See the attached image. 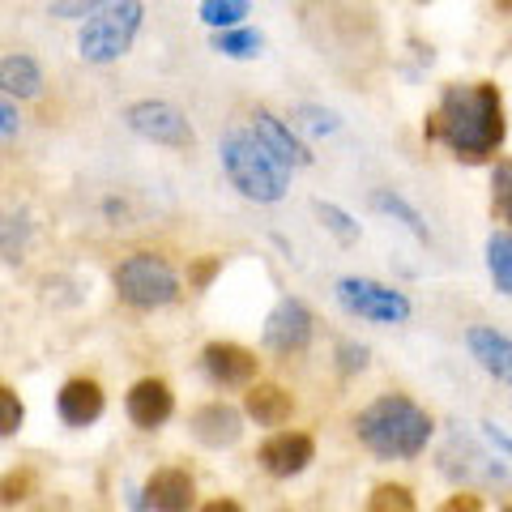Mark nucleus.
I'll return each mask as SVG.
<instances>
[{"label":"nucleus","mask_w":512,"mask_h":512,"mask_svg":"<svg viewBox=\"0 0 512 512\" xmlns=\"http://www.w3.org/2000/svg\"><path fill=\"white\" fill-rule=\"evenodd\" d=\"M146 504L150 512H192L197 504V483H192V474L180 470V466H163L146 478Z\"/></svg>","instance_id":"13"},{"label":"nucleus","mask_w":512,"mask_h":512,"mask_svg":"<svg viewBox=\"0 0 512 512\" xmlns=\"http://www.w3.org/2000/svg\"><path fill=\"white\" fill-rule=\"evenodd\" d=\"M222 171L227 180L244 192L248 201H261V205H274L286 197V184H291V167L265 146L256 133H227L222 137Z\"/></svg>","instance_id":"3"},{"label":"nucleus","mask_w":512,"mask_h":512,"mask_svg":"<svg viewBox=\"0 0 512 512\" xmlns=\"http://www.w3.org/2000/svg\"><path fill=\"white\" fill-rule=\"evenodd\" d=\"M0 128H5V141H13L18 137V107H13V99H5V107H0Z\"/></svg>","instance_id":"34"},{"label":"nucleus","mask_w":512,"mask_h":512,"mask_svg":"<svg viewBox=\"0 0 512 512\" xmlns=\"http://www.w3.org/2000/svg\"><path fill=\"white\" fill-rule=\"evenodd\" d=\"M495 5H500V9H512V0H495Z\"/></svg>","instance_id":"36"},{"label":"nucleus","mask_w":512,"mask_h":512,"mask_svg":"<svg viewBox=\"0 0 512 512\" xmlns=\"http://www.w3.org/2000/svg\"><path fill=\"white\" fill-rule=\"evenodd\" d=\"M504 512H512V504H508V508H504Z\"/></svg>","instance_id":"37"},{"label":"nucleus","mask_w":512,"mask_h":512,"mask_svg":"<svg viewBox=\"0 0 512 512\" xmlns=\"http://www.w3.org/2000/svg\"><path fill=\"white\" fill-rule=\"evenodd\" d=\"M201 367L218 389H252L256 372H261V359L239 342H210L201 350Z\"/></svg>","instance_id":"10"},{"label":"nucleus","mask_w":512,"mask_h":512,"mask_svg":"<svg viewBox=\"0 0 512 512\" xmlns=\"http://www.w3.org/2000/svg\"><path fill=\"white\" fill-rule=\"evenodd\" d=\"M466 346L487 376H495L500 384H512V338H504V333L491 325H470Z\"/></svg>","instance_id":"15"},{"label":"nucleus","mask_w":512,"mask_h":512,"mask_svg":"<svg viewBox=\"0 0 512 512\" xmlns=\"http://www.w3.org/2000/svg\"><path fill=\"white\" fill-rule=\"evenodd\" d=\"M487 269H491V282L504 295H512V231H495L487 239Z\"/></svg>","instance_id":"19"},{"label":"nucleus","mask_w":512,"mask_h":512,"mask_svg":"<svg viewBox=\"0 0 512 512\" xmlns=\"http://www.w3.org/2000/svg\"><path fill=\"white\" fill-rule=\"evenodd\" d=\"M423 133L461 158V163H487L504 146V99L495 82H453L444 86L436 111L427 116Z\"/></svg>","instance_id":"1"},{"label":"nucleus","mask_w":512,"mask_h":512,"mask_svg":"<svg viewBox=\"0 0 512 512\" xmlns=\"http://www.w3.org/2000/svg\"><path fill=\"white\" fill-rule=\"evenodd\" d=\"M436 512H483V495L470 491V487H461V491L448 495V500H444Z\"/></svg>","instance_id":"29"},{"label":"nucleus","mask_w":512,"mask_h":512,"mask_svg":"<svg viewBox=\"0 0 512 512\" xmlns=\"http://www.w3.org/2000/svg\"><path fill=\"white\" fill-rule=\"evenodd\" d=\"M141 18H146V5H141V0H111L103 13H94V18L82 26L77 52H82V60H90V64L120 60L128 47H133Z\"/></svg>","instance_id":"5"},{"label":"nucleus","mask_w":512,"mask_h":512,"mask_svg":"<svg viewBox=\"0 0 512 512\" xmlns=\"http://www.w3.org/2000/svg\"><path fill=\"white\" fill-rule=\"evenodd\" d=\"M316 214L325 218V227H329L333 235H342V239H355V235H359V227H355V222H350V214H346V210H338V205L316 201Z\"/></svg>","instance_id":"26"},{"label":"nucleus","mask_w":512,"mask_h":512,"mask_svg":"<svg viewBox=\"0 0 512 512\" xmlns=\"http://www.w3.org/2000/svg\"><path fill=\"white\" fill-rule=\"evenodd\" d=\"M111 286H116V295L137 312H154V308H167V303L180 299V278H175V269L158 252L124 256L116 265V274H111Z\"/></svg>","instance_id":"4"},{"label":"nucleus","mask_w":512,"mask_h":512,"mask_svg":"<svg viewBox=\"0 0 512 512\" xmlns=\"http://www.w3.org/2000/svg\"><path fill=\"white\" fill-rule=\"evenodd\" d=\"M376 210H384V214H393V218H402L406 227L419 235V239H427V227H423V218H419V210H414L410 201H402L397 192H376Z\"/></svg>","instance_id":"24"},{"label":"nucleus","mask_w":512,"mask_h":512,"mask_svg":"<svg viewBox=\"0 0 512 512\" xmlns=\"http://www.w3.org/2000/svg\"><path fill=\"white\" fill-rule=\"evenodd\" d=\"M124 120L128 128H133L137 137H146L154 141V146H171V150H188L192 141V124L184 120V111L180 107H171L163 99H141L124 111Z\"/></svg>","instance_id":"7"},{"label":"nucleus","mask_w":512,"mask_h":512,"mask_svg":"<svg viewBox=\"0 0 512 512\" xmlns=\"http://www.w3.org/2000/svg\"><path fill=\"white\" fill-rule=\"evenodd\" d=\"M248 18V0H201V22L218 30H235Z\"/></svg>","instance_id":"21"},{"label":"nucleus","mask_w":512,"mask_h":512,"mask_svg":"<svg viewBox=\"0 0 512 512\" xmlns=\"http://www.w3.org/2000/svg\"><path fill=\"white\" fill-rule=\"evenodd\" d=\"M244 414L261 427H282L295 414V397L286 393L282 384H252L244 393Z\"/></svg>","instance_id":"17"},{"label":"nucleus","mask_w":512,"mask_h":512,"mask_svg":"<svg viewBox=\"0 0 512 512\" xmlns=\"http://www.w3.org/2000/svg\"><path fill=\"white\" fill-rule=\"evenodd\" d=\"M0 82H5L9 94H18V99H30V94L43 90V73H39V64L30 60L26 52H9L5 60H0Z\"/></svg>","instance_id":"18"},{"label":"nucleus","mask_w":512,"mask_h":512,"mask_svg":"<svg viewBox=\"0 0 512 512\" xmlns=\"http://www.w3.org/2000/svg\"><path fill=\"white\" fill-rule=\"evenodd\" d=\"M338 299L350 316L376 320V325H402V320H410V299L402 291H393V286L372 282V278H342Z\"/></svg>","instance_id":"6"},{"label":"nucleus","mask_w":512,"mask_h":512,"mask_svg":"<svg viewBox=\"0 0 512 512\" xmlns=\"http://www.w3.org/2000/svg\"><path fill=\"white\" fill-rule=\"evenodd\" d=\"M218 269H222V256H201V261L188 269V286H192V291H205V286L214 282Z\"/></svg>","instance_id":"28"},{"label":"nucleus","mask_w":512,"mask_h":512,"mask_svg":"<svg viewBox=\"0 0 512 512\" xmlns=\"http://www.w3.org/2000/svg\"><path fill=\"white\" fill-rule=\"evenodd\" d=\"M252 133L265 141L269 150H274L286 167H308L312 163V154H308V146L291 133V124H282L274 111H265V107H256L252 111Z\"/></svg>","instance_id":"16"},{"label":"nucleus","mask_w":512,"mask_h":512,"mask_svg":"<svg viewBox=\"0 0 512 512\" xmlns=\"http://www.w3.org/2000/svg\"><path fill=\"white\" fill-rule=\"evenodd\" d=\"M56 410H60V419L69 423V427H90V423H99L103 410H107L103 384L94 380V376H73V380H64L60 393H56Z\"/></svg>","instance_id":"12"},{"label":"nucleus","mask_w":512,"mask_h":512,"mask_svg":"<svg viewBox=\"0 0 512 512\" xmlns=\"http://www.w3.org/2000/svg\"><path fill=\"white\" fill-rule=\"evenodd\" d=\"M124 410H128V419H133V427H141V431H158V427H163L171 414H175V393H171V384H167V380L146 376V380H137L133 389H128Z\"/></svg>","instance_id":"11"},{"label":"nucleus","mask_w":512,"mask_h":512,"mask_svg":"<svg viewBox=\"0 0 512 512\" xmlns=\"http://www.w3.org/2000/svg\"><path fill=\"white\" fill-rule=\"evenodd\" d=\"M367 512H419V504L406 483H380L367 495Z\"/></svg>","instance_id":"20"},{"label":"nucleus","mask_w":512,"mask_h":512,"mask_svg":"<svg viewBox=\"0 0 512 512\" xmlns=\"http://www.w3.org/2000/svg\"><path fill=\"white\" fill-rule=\"evenodd\" d=\"M299 116L308 120V128H316V133H333V128H338V116H333V111H325V107H316V103H303Z\"/></svg>","instance_id":"30"},{"label":"nucleus","mask_w":512,"mask_h":512,"mask_svg":"<svg viewBox=\"0 0 512 512\" xmlns=\"http://www.w3.org/2000/svg\"><path fill=\"white\" fill-rule=\"evenodd\" d=\"M111 0H56L52 13L56 18H94V13H103Z\"/></svg>","instance_id":"27"},{"label":"nucleus","mask_w":512,"mask_h":512,"mask_svg":"<svg viewBox=\"0 0 512 512\" xmlns=\"http://www.w3.org/2000/svg\"><path fill=\"white\" fill-rule=\"evenodd\" d=\"M436 423L431 414L406 393H380L372 406L359 410L355 419V436L372 457L380 461H410L419 457Z\"/></svg>","instance_id":"2"},{"label":"nucleus","mask_w":512,"mask_h":512,"mask_svg":"<svg viewBox=\"0 0 512 512\" xmlns=\"http://www.w3.org/2000/svg\"><path fill=\"white\" fill-rule=\"evenodd\" d=\"M22 419H26V410H22V397H18V389L13 384H5L0 389V436H18L22 431Z\"/></svg>","instance_id":"25"},{"label":"nucleus","mask_w":512,"mask_h":512,"mask_svg":"<svg viewBox=\"0 0 512 512\" xmlns=\"http://www.w3.org/2000/svg\"><path fill=\"white\" fill-rule=\"evenodd\" d=\"M188 427L205 448H231L239 436H244V414L227 402H205V406L192 410Z\"/></svg>","instance_id":"14"},{"label":"nucleus","mask_w":512,"mask_h":512,"mask_svg":"<svg viewBox=\"0 0 512 512\" xmlns=\"http://www.w3.org/2000/svg\"><path fill=\"white\" fill-rule=\"evenodd\" d=\"M256 461L269 478H295L316 461V440L308 431H274L261 448H256Z\"/></svg>","instance_id":"9"},{"label":"nucleus","mask_w":512,"mask_h":512,"mask_svg":"<svg viewBox=\"0 0 512 512\" xmlns=\"http://www.w3.org/2000/svg\"><path fill=\"white\" fill-rule=\"evenodd\" d=\"M26 491H30V474H9L5 478V504L26 500Z\"/></svg>","instance_id":"32"},{"label":"nucleus","mask_w":512,"mask_h":512,"mask_svg":"<svg viewBox=\"0 0 512 512\" xmlns=\"http://www.w3.org/2000/svg\"><path fill=\"white\" fill-rule=\"evenodd\" d=\"M491 205L508 227H512V158H500L491 171Z\"/></svg>","instance_id":"23"},{"label":"nucleus","mask_w":512,"mask_h":512,"mask_svg":"<svg viewBox=\"0 0 512 512\" xmlns=\"http://www.w3.org/2000/svg\"><path fill=\"white\" fill-rule=\"evenodd\" d=\"M478 427H483V436H487L495 448H500V453H508V457H512V436H508L504 427H495V423H478Z\"/></svg>","instance_id":"33"},{"label":"nucleus","mask_w":512,"mask_h":512,"mask_svg":"<svg viewBox=\"0 0 512 512\" xmlns=\"http://www.w3.org/2000/svg\"><path fill=\"white\" fill-rule=\"evenodd\" d=\"M201 512H244V504H235V500H227V495H218V500H210Z\"/></svg>","instance_id":"35"},{"label":"nucleus","mask_w":512,"mask_h":512,"mask_svg":"<svg viewBox=\"0 0 512 512\" xmlns=\"http://www.w3.org/2000/svg\"><path fill=\"white\" fill-rule=\"evenodd\" d=\"M338 367H342V372H363V367H367V346L342 342L338 346Z\"/></svg>","instance_id":"31"},{"label":"nucleus","mask_w":512,"mask_h":512,"mask_svg":"<svg viewBox=\"0 0 512 512\" xmlns=\"http://www.w3.org/2000/svg\"><path fill=\"white\" fill-rule=\"evenodd\" d=\"M214 52L235 56V60H252L256 52H261V35H256V30H248V26L218 30V35H214Z\"/></svg>","instance_id":"22"},{"label":"nucleus","mask_w":512,"mask_h":512,"mask_svg":"<svg viewBox=\"0 0 512 512\" xmlns=\"http://www.w3.org/2000/svg\"><path fill=\"white\" fill-rule=\"evenodd\" d=\"M312 333L316 320L303 299H278V308L265 320V346L278 350V355H303L312 346Z\"/></svg>","instance_id":"8"}]
</instances>
